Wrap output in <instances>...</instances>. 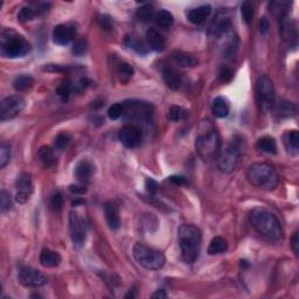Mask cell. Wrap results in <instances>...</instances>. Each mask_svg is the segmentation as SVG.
<instances>
[{"mask_svg":"<svg viewBox=\"0 0 299 299\" xmlns=\"http://www.w3.org/2000/svg\"><path fill=\"white\" fill-rule=\"evenodd\" d=\"M269 28H270V22H269V20L265 16H263L260 20V32L262 34H267Z\"/></svg>","mask_w":299,"mask_h":299,"instance_id":"obj_49","label":"cell"},{"mask_svg":"<svg viewBox=\"0 0 299 299\" xmlns=\"http://www.w3.org/2000/svg\"><path fill=\"white\" fill-rule=\"evenodd\" d=\"M33 193L32 178L28 173H21L15 180V200L19 204H25Z\"/></svg>","mask_w":299,"mask_h":299,"instance_id":"obj_13","label":"cell"},{"mask_svg":"<svg viewBox=\"0 0 299 299\" xmlns=\"http://www.w3.org/2000/svg\"><path fill=\"white\" fill-rule=\"evenodd\" d=\"M166 297H167V294H166V291L162 290V289H160V290H157L153 295H152V298H157V299H161V298H166Z\"/></svg>","mask_w":299,"mask_h":299,"instance_id":"obj_53","label":"cell"},{"mask_svg":"<svg viewBox=\"0 0 299 299\" xmlns=\"http://www.w3.org/2000/svg\"><path fill=\"white\" fill-rule=\"evenodd\" d=\"M250 224L254 229L269 240L278 241L283 236L281 222L271 212L264 208H255L249 215Z\"/></svg>","mask_w":299,"mask_h":299,"instance_id":"obj_3","label":"cell"},{"mask_svg":"<svg viewBox=\"0 0 299 299\" xmlns=\"http://www.w3.org/2000/svg\"><path fill=\"white\" fill-rule=\"evenodd\" d=\"M69 189H71V192L73 194H84L85 192H87V188H85L84 185H82V186L72 185L71 187H69Z\"/></svg>","mask_w":299,"mask_h":299,"instance_id":"obj_51","label":"cell"},{"mask_svg":"<svg viewBox=\"0 0 299 299\" xmlns=\"http://www.w3.org/2000/svg\"><path fill=\"white\" fill-rule=\"evenodd\" d=\"M146 42H148V47L154 52L164 51L166 46L164 35L154 28L148 29V32H146Z\"/></svg>","mask_w":299,"mask_h":299,"instance_id":"obj_17","label":"cell"},{"mask_svg":"<svg viewBox=\"0 0 299 299\" xmlns=\"http://www.w3.org/2000/svg\"><path fill=\"white\" fill-rule=\"evenodd\" d=\"M169 181L174 185H185L186 184L185 178L180 177V175H172V177H169Z\"/></svg>","mask_w":299,"mask_h":299,"instance_id":"obj_52","label":"cell"},{"mask_svg":"<svg viewBox=\"0 0 299 299\" xmlns=\"http://www.w3.org/2000/svg\"><path fill=\"white\" fill-rule=\"evenodd\" d=\"M38 14H39L38 9L29 7V6H26V7H22L20 9V12L18 13V20L20 22H27L29 20L34 19Z\"/></svg>","mask_w":299,"mask_h":299,"instance_id":"obj_36","label":"cell"},{"mask_svg":"<svg viewBox=\"0 0 299 299\" xmlns=\"http://www.w3.org/2000/svg\"><path fill=\"white\" fill-rule=\"evenodd\" d=\"M213 114L218 118H224L229 115V104L224 97H217L213 101Z\"/></svg>","mask_w":299,"mask_h":299,"instance_id":"obj_28","label":"cell"},{"mask_svg":"<svg viewBox=\"0 0 299 299\" xmlns=\"http://www.w3.org/2000/svg\"><path fill=\"white\" fill-rule=\"evenodd\" d=\"M11 208H12L11 195H9L7 191L1 189V192H0V209H1L2 213H6Z\"/></svg>","mask_w":299,"mask_h":299,"instance_id":"obj_39","label":"cell"},{"mask_svg":"<svg viewBox=\"0 0 299 299\" xmlns=\"http://www.w3.org/2000/svg\"><path fill=\"white\" fill-rule=\"evenodd\" d=\"M291 248L294 250L295 255L298 256V251H299V237H298V231H296L294 234V237H292V243H291Z\"/></svg>","mask_w":299,"mask_h":299,"instance_id":"obj_50","label":"cell"},{"mask_svg":"<svg viewBox=\"0 0 299 299\" xmlns=\"http://www.w3.org/2000/svg\"><path fill=\"white\" fill-rule=\"evenodd\" d=\"M123 114H124V106H123V103H116V104H112L108 110V116L111 119H118L119 117H122Z\"/></svg>","mask_w":299,"mask_h":299,"instance_id":"obj_42","label":"cell"},{"mask_svg":"<svg viewBox=\"0 0 299 299\" xmlns=\"http://www.w3.org/2000/svg\"><path fill=\"white\" fill-rule=\"evenodd\" d=\"M241 150L240 145L236 142H231L220 150L218 154V166L221 172L230 173L235 169L237 165L238 158H240Z\"/></svg>","mask_w":299,"mask_h":299,"instance_id":"obj_8","label":"cell"},{"mask_svg":"<svg viewBox=\"0 0 299 299\" xmlns=\"http://www.w3.org/2000/svg\"><path fill=\"white\" fill-rule=\"evenodd\" d=\"M283 143L287 151L291 155H297L299 152V134L298 131L291 130L285 132L283 136Z\"/></svg>","mask_w":299,"mask_h":299,"instance_id":"obj_25","label":"cell"},{"mask_svg":"<svg viewBox=\"0 0 299 299\" xmlns=\"http://www.w3.org/2000/svg\"><path fill=\"white\" fill-rule=\"evenodd\" d=\"M40 264L45 268H55L59 267L60 263H61L62 258L60 256L59 252H56L54 250H51V249L45 248L42 249L41 252H40Z\"/></svg>","mask_w":299,"mask_h":299,"instance_id":"obj_22","label":"cell"},{"mask_svg":"<svg viewBox=\"0 0 299 299\" xmlns=\"http://www.w3.org/2000/svg\"><path fill=\"white\" fill-rule=\"evenodd\" d=\"M172 61L180 68H193L198 65V59L184 52H175L172 54Z\"/></svg>","mask_w":299,"mask_h":299,"instance_id":"obj_24","label":"cell"},{"mask_svg":"<svg viewBox=\"0 0 299 299\" xmlns=\"http://www.w3.org/2000/svg\"><path fill=\"white\" fill-rule=\"evenodd\" d=\"M282 34L284 40H287L291 47L297 46V29H296L295 22L289 21V20L282 19Z\"/></svg>","mask_w":299,"mask_h":299,"instance_id":"obj_26","label":"cell"},{"mask_svg":"<svg viewBox=\"0 0 299 299\" xmlns=\"http://www.w3.org/2000/svg\"><path fill=\"white\" fill-rule=\"evenodd\" d=\"M11 160V150L7 145L2 144L0 146V167L4 168Z\"/></svg>","mask_w":299,"mask_h":299,"instance_id":"obj_41","label":"cell"},{"mask_svg":"<svg viewBox=\"0 0 299 299\" xmlns=\"http://www.w3.org/2000/svg\"><path fill=\"white\" fill-rule=\"evenodd\" d=\"M34 85V78L29 75H19L13 81V88L18 92L27 91Z\"/></svg>","mask_w":299,"mask_h":299,"instance_id":"obj_29","label":"cell"},{"mask_svg":"<svg viewBox=\"0 0 299 299\" xmlns=\"http://www.w3.org/2000/svg\"><path fill=\"white\" fill-rule=\"evenodd\" d=\"M270 7L275 14H277L281 19H284L289 13L291 4L288 1H275V2H271Z\"/></svg>","mask_w":299,"mask_h":299,"instance_id":"obj_33","label":"cell"},{"mask_svg":"<svg viewBox=\"0 0 299 299\" xmlns=\"http://www.w3.org/2000/svg\"><path fill=\"white\" fill-rule=\"evenodd\" d=\"M145 187H146V191H148L149 193H151V194H155L159 191L158 182L154 181L153 179H150V178L146 179V180H145Z\"/></svg>","mask_w":299,"mask_h":299,"instance_id":"obj_47","label":"cell"},{"mask_svg":"<svg viewBox=\"0 0 299 299\" xmlns=\"http://www.w3.org/2000/svg\"><path fill=\"white\" fill-rule=\"evenodd\" d=\"M38 160L45 167H53L56 164L54 151L49 146H42L38 151Z\"/></svg>","mask_w":299,"mask_h":299,"instance_id":"obj_27","label":"cell"},{"mask_svg":"<svg viewBox=\"0 0 299 299\" xmlns=\"http://www.w3.org/2000/svg\"><path fill=\"white\" fill-rule=\"evenodd\" d=\"M58 94L60 95L63 101H67L69 96L72 94V87L69 84H62L58 88Z\"/></svg>","mask_w":299,"mask_h":299,"instance_id":"obj_46","label":"cell"},{"mask_svg":"<svg viewBox=\"0 0 299 299\" xmlns=\"http://www.w3.org/2000/svg\"><path fill=\"white\" fill-rule=\"evenodd\" d=\"M124 115L126 119L131 121H149L153 114V108L151 104L139 101H126L123 103Z\"/></svg>","mask_w":299,"mask_h":299,"instance_id":"obj_9","label":"cell"},{"mask_svg":"<svg viewBox=\"0 0 299 299\" xmlns=\"http://www.w3.org/2000/svg\"><path fill=\"white\" fill-rule=\"evenodd\" d=\"M25 105L26 101L21 95H12L4 98L0 103V121L6 122L15 118L24 110Z\"/></svg>","mask_w":299,"mask_h":299,"instance_id":"obj_10","label":"cell"},{"mask_svg":"<svg viewBox=\"0 0 299 299\" xmlns=\"http://www.w3.org/2000/svg\"><path fill=\"white\" fill-rule=\"evenodd\" d=\"M257 149L269 154L277 153V144H276V141L272 137H269V136H265V137L258 139Z\"/></svg>","mask_w":299,"mask_h":299,"instance_id":"obj_32","label":"cell"},{"mask_svg":"<svg viewBox=\"0 0 299 299\" xmlns=\"http://www.w3.org/2000/svg\"><path fill=\"white\" fill-rule=\"evenodd\" d=\"M62 206H63L62 195H61V193H59L58 192V193H55L51 199V208L53 209V211L59 212L62 209Z\"/></svg>","mask_w":299,"mask_h":299,"instance_id":"obj_45","label":"cell"},{"mask_svg":"<svg viewBox=\"0 0 299 299\" xmlns=\"http://www.w3.org/2000/svg\"><path fill=\"white\" fill-rule=\"evenodd\" d=\"M126 44H128L129 47L137 52L138 54H146L148 53V46H145L144 42L141 41V40L128 38L126 39Z\"/></svg>","mask_w":299,"mask_h":299,"instance_id":"obj_38","label":"cell"},{"mask_svg":"<svg viewBox=\"0 0 299 299\" xmlns=\"http://www.w3.org/2000/svg\"><path fill=\"white\" fill-rule=\"evenodd\" d=\"M195 149L198 154L205 161H211L218 158L221 150L220 136L209 121H204L199 126L197 137H195Z\"/></svg>","mask_w":299,"mask_h":299,"instance_id":"obj_1","label":"cell"},{"mask_svg":"<svg viewBox=\"0 0 299 299\" xmlns=\"http://www.w3.org/2000/svg\"><path fill=\"white\" fill-rule=\"evenodd\" d=\"M247 178L255 187L274 189L280 184L277 171L268 162H255L248 168Z\"/></svg>","mask_w":299,"mask_h":299,"instance_id":"obj_5","label":"cell"},{"mask_svg":"<svg viewBox=\"0 0 299 299\" xmlns=\"http://www.w3.org/2000/svg\"><path fill=\"white\" fill-rule=\"evenodd\" d=\"M201 230L197 225L181 224L178 229V241L180 245L182 260L186 263L193 264L200 256Z\"/></svg>","mask_w":299,"mask_h":299,"instance_id":"obj_2","label":"cell"},{"mask_svg":"<svg viewBox=\"0 0 299 299\" xmlns=\"http://www.w3.org/2000/svg\"><path fill=\"white\" fill-rule=\"evenodd\" d=\"M92 173H94V166H92L90 162L87 160H82L79 161L77 165H76L74 174L77 180L81 182L82 185H87L90 179L92 177Z\"/></svg>","mask_w":299,"mask_h":299,"instance_id":"obj_20","label":"cell"},{"mask_svg":"<svg viewBox=\"0 0 299 299\" xmlns=\"http://www.w3.org/2000/svg\"><path fill=\"white\" fill-rule=\"evenodd\" d=\"M19 281L24 287L40 288L47 283V277L34 268L24 267L19 271Z\"/></svg>","mask_w":299,"mask_h":299,"instance_id":"obj_12","label":"cell"},{"mask_svg":"<svg viewBox=\"0 0 299 299\" xmlns=\"http://www.w3.org/2000/svg\"><path fill=\"white\" fill-rule=\"evenodd\" d=\"M153 14H154L153 7H152L151 5L142 6V7H139L137 9V12H136V15H137L138 20H141L143 22L149 21V20L153 16Z\"/></svg>","mask_w":299,"mask_h":299,"instance_id":"obj_37","label":"cell"},{"mask_svg":"<svg viewBox=\"0 0 299 299\" xmlns=\"http://www.w3.org/2000/svg\"><path fill=\"white\" fill-rule=\"evenodd\" d=\"M134 257L143 268L148 270H160L165 265L166 258L161 251L149 247L144 243H136L134 245Z\"/></svg>","mask_w":299,"mask_h":299,"instance_id":"obj_6","label":"cell"},{"mask_svg":"<svg viewBox=\"0 0 299 299\" xmlns=\"http://www.w3.org/2000/svg\"><path fill=\"white\" fill-rule=\"evenodd\" d=\"M230 31L231 21L228 16H219L217 20H214L211 27V34L215 39H221L222 36L228 34Z\"/></svg>","mask_w":299,"mask_h":299,"instance_id":"obj_16","label":"cell"},{"mask_svg":"<svg viewBox=\"0 0 299 299\" xmlns=\"http://www.w3.org/2000/svg\"><path fill=\"white\" fill-rule=\"evenodd\" d=\"M241 14L245 24L250 25L254 18V5L251 1H244L241 5Z\"/></svg>","mask_w":299,"mask_h":299,"instance_id":"obj_35","label":"cell"},{"mask_svg":"<svg viewBox=\"0 0 299 299\" xmlns=\"http://www.w3.org/2000/svg\"><path fill=\"white\" fill-rule=\"evenodd\" d=\"M69 232L73 243L76 247H82L87 238V224L85 221L76 213L69 214Z\"/></svg>","mask_w":299,"mask_h":299,"instance_id":"obj_11","label":"cell"},{"mask_svg":"<svg viewBox=\"0 0 299 299\" xmlns=\"http://www.w3.org/2000/svg\"><path fill=\"white\" fill-rule=\"evenodd\" d=\"M72 51L76 56L83 55L85 52H87V41H85L84 39L76 40V41L74 42V45H73Z\"/></svg>","mask_w":299,"mask_h":299,"instance_id":"obj_43","label":"cell"},{"mask_svg":"<svg viewBox=\"0 0 299 299\" xmlns=\"http://www.w3.org/2000/svg\"><path fill=\"white\" fill-rule=\"evenodd\" d=\"M71 137L67 134H59L54 139V146L56 150H63L69 144Z\"/></svg>","mask_w":299,"mask_h":299,"instance_id":"obj_44","label":"cell"},{"mask_svg":"<svg viewBox=\"0 0 299 299\" xmlns=\"http://www.w3.org/2000/svg\"><path fill=\"white\" fill-rule=\"evenodd\" d=\"M256 97L261 112L267 114L271 110L275 103L274 83L268 76L262 75L256 82Z\"/></svg>","mask_w":299,"mask_h":299,"instance_id":"obj_7","label":"cell"},{"mask_svg":"<svg viewBox=\"0 0 299 299\" xmlns=\"http://www.w3.org/2000/svg\"><path fill=\"white\" fill-rule=\"evenodd\" d=\"M104 213L109 227H110L112 230H117V229H119V227H121V218H119L118 206L112 201L106 202L104 205Z\"/></svg>","mask_w":299,"mask_h":299,"instance_id":"obj_18","label":"cell"},{"mask_svg":"<svg viewBox=\"0 0 299 299\" xmlns=\"http://www.w3.org/2000/svg\"><path fill=\"white\" fill-rule=\"evenodd\" d=\"M76 29L73 26L61 24L58 25L53 31V41L54 44L60 46H66L74 39Z\"/></svg>","mask_w":299,"mask_h":299,"instance_id":"obj_15","label":"cell"},{"mask_svg":"<svg viewBox=\"0 0 299 299\" xmlns=\"http://www.w3.org/2000/svg\"><path fill=\"white\" fill-rule=\"evenodd\" d=\"M161 74L166 85H167L169 89H172V90H178V89L181 87V76L179 75L173 68L168 67V66H164V67L161 68Z\"/></svg>","mask_w":299,"mask_h":299,"instance_id":"obj_21","label":"cell"},{"mask_svg":"<svg viewBox=\"0 0 299 299\" xmlns=\"http://www.w3.org/2000/svg\"><path fill=\"white\" fill-rule=\"evenodd\" d=\"M212 7L209 5H201L199 7L192 8L187 12V19L192 24L200 25L211 15Z\"/></svg>","mask_w":299,"mask_h":299,"instance_id":"obj_23","label":"cell"},{"mask_svg":"<svg viewBox=\"0 0 299 299\" xmlns=\"http://www.w3.org/2000/svg\"><path fill=\"white\" fill-rule=\"evenodd\" d=\"M227 250H228L227 241H225L224 237L217 236L211 241L207 251L209 255H219V254H224V252H225Z\"/></svg>","mask_w":299,"mask_h":299,"instance_id":"obj_30","label":"cell"},{"mask_svg":"<svg viewBox=\"0 0 299 299\" xmlns=\"http://www.w3.org/2000/svg\"><path fill=\"white\" fill-rule=\"evenodd\" d=\"M134 68H132L129 63L122 62L121 65L118 66V75L122 82L128 83L131 79L132 76H134Z\"/></svg>","mask_w":299,"mask_h":299,"instance_id":"obj_34","label":"cell"},{"mask_svg":"<svg viewBox=\"0 0 299 299\" xmlns=\"http://www.w3.org/2000/svg\"><path fill=\"white\" fill-rule=\"evenodd\" d=\"M154 21L158 26L162 28H169L174 22V18L171 12L166 11V9H160L154 14Z\"/></svg>","mask_w":299,"mask_h":299,"instance_id":"obj_31","label":"cell"},{"mask_svg":"<svg viewBox=\"0 0 299 299\" xmlns=\"http://www.w3.org/2000/svg\"><path fill=\"white\" fill-rule=\"evenodd\" d=\"M119 141L125 148L135 149L141 145L143 135L142 130L136 125H125L118 134Z\"/></svg>","mask_w":299,"mask_h":299,"instance_id":"obj_14","label":"cell"},{"mask_svg":"<svg viewBox=\"0 0 299 299\" xmlns=\"http://www.w3.org/2000/svg\"><path fill=\"white\" fill-rule=\"evenodd\" d=\"M271 110L274 111V114L277 118H287L295 115L296 106L291 102L287 101V99L281 98L277 102L275 101Z\"/></svg>","mask_w":299,"mask_h":299,"instance_id":"obj_19","label":"cell"},{"mask_svg":"<svg viewBox=\"0 0 299 299\" xmlns=\"http://www.w3.org/2000/svg\"><path fill=\"white\" fill-rule=\"evenodd\" d=\"M31 44L11 28H5L0 35V53L2 58H22L31 52Z\"/></svg>","mask_w":299,"mask_h":299,"instance_id":"obj_4","label":"cell"},{"mask_svg":"<svg viewBox=\"0 0 299 299\" xmlns=\"http://www.w3.org/2000/svg\"><path fill=\"white\" fill-rule=\"evenodd\" d=\"M232 75H234V74H232L231 69H229L227 67H224V68L221 69V72H220V78L224 82H229V81H230V79L232 78Z\"/></svg>","mask_w":299,"mask_h":299,"instance_id":"obj_48","label":"cell"},{"mask_svg":"<svg viewBox=\"0 0 299 299\" xmlns=\"http://www.w3.org/2000/svg\"><path fill=\"white\" fill-rule=\"evenodd\" d=\"M185 116V110L180 106L173 105L171 106L168 111V119L172 122H180Z\"/></svg>","mask_w":299,"mask_h":299,"instance_id":"obj_40","label":"cell"}]
</instances>
